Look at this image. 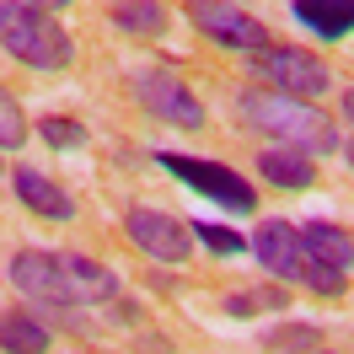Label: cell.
I'll return each instance as SVG.
<instances>
[{"label":"cell","instance_id":"17","mask_svg":"<svg viewBox=\"0 0 354 354\" xmlns=\"http://www.w3.org/2000/svg\"><path fill=\"white\" fill-rule=\"evenodd\" d=\"M290 306L285 290H236V295H225V311L231 317H252V311H279Z\"/></svg>","mask_w":354,"mask_h":354},{"label":"cell","instance_id":"12","mask_svg":"<svg viewBox=\"0 0 354 354\" xmlns=\"http://www.w3.org/2000/svg\"><path fill=\"white\" fill-rule=\"evenodd\" d=\"M258 172L274 183V188H290V194H301L317 183V167H311V156L301 151H258Z\"/></svg>","mask_w":354,"mask_h":354},{"label":"cell","instance_id":"21","mask_svg":"<svg viewBox=\"0 0 354 354\" xmlns=\"http://www.w3.org/2000/svg\"><path fill=\"white\" fill-rule=\"evenodd\" d=\"M344 118H349V124H354V86L344 91Z\"/></svg>","mask_w":354,"mask_h":354},{"label":"cell","instance_id":"14","mask_svg":"<svg viewBox=\"0 0 354 354\" xmlns=\"http://www.w3.org/2000/svg\"><path fill=\"white\" fill-rule=\"evenodd\" d=\"M59 263H65V274H70V285H75V295H81V301H113V295H118V279H113V274L97 263V258L65 252Z\"/></svg>","mask_w":354,"mask_h":354},{"label":"cell","instance_id":"20","mask_svg":"<svg viewBox=\"0 0 354 354\" xmlns=\"http://www.w3.org/2000/svg\"><path fill=\"white\" fill-rule=\"evenodd\" d=\"M38 134H44L48 145H59V151H75V145H81V124H75V118H44V124H38Z\"/></svg>","mask_w":354,"mask_h":354},{"label":"cell","instance_id":"18","mask_svg":"<svg viewBox=\"0 0 354 354\" xmlns=\"http://www.w3.org/2000/svg\"><path fill=\"white\" fill-rule=\"evenodd\" d=\"M27 140V113L17 108V97L0 86V151H17Z\"/></svg>","mask_w":354,"mask_h":354},{"label":"cell","instance_id":"13","mask_svg":"<svg viewBox=\"0 0 354 354\" xmlns=\"http://www.w3.org/2000/svg\"><path fill=\"white\" fill-rule=\"evenodd\" d=\"M301 236H306V247H311V252H317L328 268H338V274H354V236H349V231H338L333 221H311Z\"/></svg>","mask_w":354,"mask_h":354},{"label":"cell","instance_id":"4","mask_svg":"<svg viewBox=\"0 0 354 354\" xmlns=\"http://www.w3.org/2000/svg\"><path fill=\"white\" fill-rule=\"evenodd\" d=\"M156 161H161V167H167L177 183H188L194 194H204V199H215V204H225L231 215H252V209H258L252 183H247V177H236L231 167H221V161H199V156H177V151H161Z\"/></svg>","mask_w":354,"mask_h":354},{"label":"cell","instance_id":"6","mask_svg":"<svg viewBox=\"0 0 354 354\" xmlns=\"http://www.w3.org/2000/svg\"><path fill=\"white\" fill-rule=\"evenodd\" d=\"M129 86H134V97H140V108L156 113L161 124H177V129H204L199 97L183 86L172 70H134Z\"/></svg>","mask_w":354,"mask_h":354},{"label":"cell","instance_id":"9","mask_svg":"<svg viewBox=\"0 0 354 354\" xmlns=\"http://www.w3.org/2000/svg\"><path fill=\"white\" fill-rule=\"evenodd\" d=\"M252 59H258V70H263L285 97H306V102H317L322 91H333L328 65H322L317 54H306V48H263V54H252Z\"/></svg>","mask_w":354,"mask_h":354},{"label":"cell","instance_id":"19","mask_svg":"<svg viewBox=\"0 0 354 354\" xmlns=\"http://www.w3.org/2000/svg\"><path fill=\"white\" fill-rule=\"evenodd\" d=\"M194 236H199L209 252H225V258H236V252H247V242L231 231V225H209V221H199L194 225Z\"/></svg>","mask_w":354,"mask_h":354},{"label":"cell","instance_id":"11","mask_svg":"<svg viewBox=\"0 0 354 354\" xmlns=\"http://www.w3.org/2000/svg\"><path fill=\"white\" fill-rule=\"evenodd\" d=\"M295 22H306L317 38L354 32V0H295Z\"/></svg>","mask_w":354,"mask_h":354},{"label":"cell","instance_id":"5","mask_svg":"<svg viewBox=\"0 0 354 354\" xmlns=\"http://www.w3.org/2000/svg\"><path fill=\"white\" fill-rule=\"evenodd\" d=\"M188 22L204 38H215L221 48H242V54H263L268 48V27L258 17H247L231 0H188Z\"/></svg>","mask_w":354,"mask_h":354},{"label":"cell","instance_id":"8","mask_svg":"<svg viewBox=\"0 0 354 354\" xmlns=\"http://www.w3.org/2000/svg\"><path fill=\"white\" fill-rule=\"evenodd\" d=\"M124 236L140 252H151L156 263H188V252H194V231L177 215H167V209H129L124 215Z\"/></svg>","mask_w":354,"mask_h":354},{"label":"cell","instance_id":"3","mask_svg":"<svg viewBox=\"0 0 354 354\" xmlns=\"http://www.w3.org/2000/svg\"><path fill=\"white\" fill-rule=\"evenodd\" d=\"M252 252H258V263H263L274 279H285V285H306V290H317V295H338V290H344V274L322 263L290 221H263L258 236H252Z\"/></svg>","mask_w":354,"mask_h":354},{"label":"cell","instance_id":"15","mask_svg":"<svg viewBox=\"0 0 354 354\" xmlns=\"http://www.w3.org/2000/svg\"><path fill=\"white\" fill-rule=\"evenodd\" d=\"M0 349L6 354H44L48 349L44 322H32L27 311H6V317H0Z\"/></svg>","mask_w":354,"mask_h":354},{"label":"cell","instance_id":"22","mask_svg":"<svg viewBox=\"0 0 354 354\" xmlns=\"http://www.w3.org/2000/svg\"><path fill=\"white\" fill-rule=\"evenodd\" d=\"M27 6H48V11H59V6H70V0H27Z\"/></svg>","mask_w":354,"mask_h":354},{"label":"cell","instance_id":"10","mask_svg":"<svg viewBox=\"0 0 354 354\" xmlns=\"http://www.w3.org/2000/svg\"><path fill=\"white\" fill-rule=\"evenodd\" d=\"M11 183H17V199H22L32 215H44V221H75V204H70V194L59 188V183H48L44 172L17 167V172H11Z\"/></svg>","mask_w":354,"mask_h":354},{"label":"cell","instance_id":"24","mask_svg":"<svg viewBox=\"0 0 354 354\" xmlns=\"http://www.w3.org/2000/svg\"><path fill=\"white\" fill-rule=\"evenodd\" d=\"M349 161H354V145H349Z\"/></svg>","mask_w":354,"mask_h":354},{"label":"cell","instance_id":"16","mask_svg":"<svg viewBox=\"0 0 354 354\" xmlns=\"http://www.w3.org/2000/svg\"><path fill=\"white\" fill-rule=\"evenodd\" d=\"M113 22L124 27V32L156 38V32L167 27V6H161V0H118V6H113Z\"/></svg>","mask_w":354,"mask_h":354},{"label":"cell","instance_id":"1","mask_svg":"<svg viewBox=\"0 0 354 354\" xmlns=\"http://www.w3.org/2000/svg\"><path fill=\"white\" fill-rule=\"evenodd\" d=\"M242 118L258 134H274L285 140L290 151L301 156H328L338 151V129L333 118L306 97H285V91H242Z\"/></svg>","mask_w":354,"mask_h":354},{"label":"cell","instance_id":"7","mask_svg":"<svg viewBox=\"0 0 354 354\" xmlns=\"http://www.w3.org/2000/svg\"><path fill=\"white\" fill-rule=\"evenodd\" d=\"M11 285L22 290L27 301H44V306H81V295H75V285H70L65 263L54 258V252H38V247H22L17 258H11Z\"/></svg>","mask_w":354,"mask_h":354},{"label":"cell","instance_id":"2","mask_svg":"<svg viewBox=\"0 0 354 354\" xmlns=\"http://www.w3.org/2000/svg\"><path fill=\"white\" fill-rule=\"evenodd\" d=\"M0 44L27 70H65L75 59V38L44 6H27V0H0Z\"/></svg>","mask_w":354,"mask_h":354},{"label":"cell","instance_id":"23","mask_svg":"<svg viewBox=\"0 0 354 354\" xmlns=\"http://www.w3.org/2000/svg\"><path fill=\"white\" fill-rule=\"evenodd\" d=\"M306 354H328V349H306Z\"/></svg>","mask_w":354,"mask_h":354}]
</instances>
